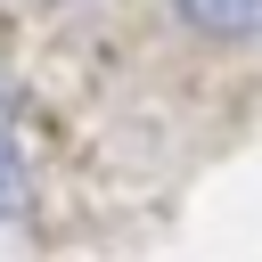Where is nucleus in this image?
Masks as SVG:
<instances>
[{
	"label": "nucleus",
	"mask_w": 262,
	"mask_h": 262,
	"mask_svg": "<svg viewBox=\"0 0 262 262\" xmlns=\"http://www.w3.org/2000/svg\"><path fill=\"white\" fill-rule=\"evenodd\" d=\"M180 16L221 33V41H254L262 33V0H180Z\"/></svg>",
	"instance_id": "obj_1"
},
{
	"label": "nucleus",
	"mask_w": 262,
	"mask_h": 262,
	"mask_svg": "<svg viewBox=\"0 0 262 262\" xmlns=\"http://www.w3.org/2000/svg\"><path fill=\"white\" fill-rule=\"evenodd\" d=\"M25 196H33V172H25V147H16V131H8V106H0V221H16Z\"/></svg>",
	"instance_id": "obj_2"
}]
</instances>
